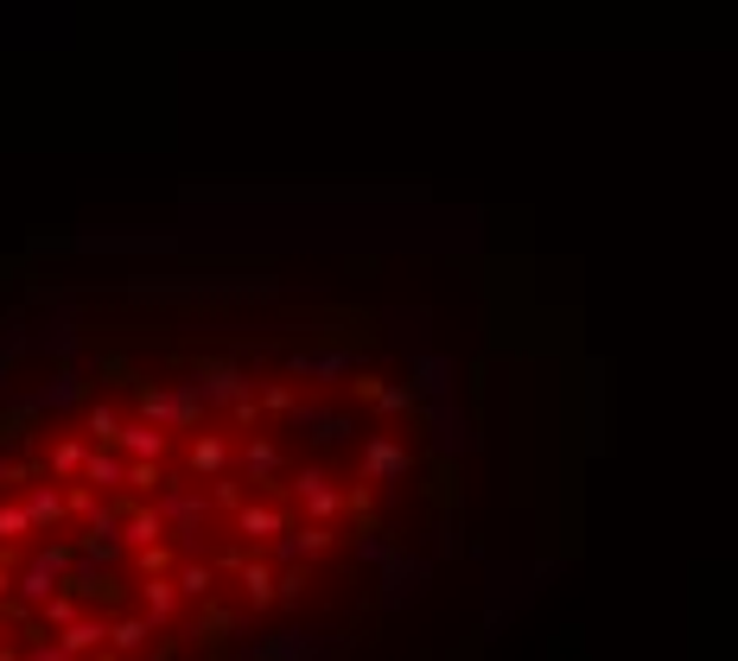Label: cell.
<instances>
[{
    "label": "cell",
    "mask_w": 738,
    "mask_h": 661,
    "mask_svg": "<svg viewBox=\"0 0 738 661\" xmlns=\"http://www.w3.org/2000/svg\"><path fill=\"white\" fill-rule=\"evenodd\" d=\"M83 395H90L83 369H58V375H51V382H45L38 395H26V407H33V413H64V407H76Z\"/></svg>",
    "instance_id": "obj_2"
},
{
    "label": "cell",
    "mask_w": 738,
    "mask_h": 661,
    "mask_svg": "<svg viewBox=\"0 0 738 661\" xmlns=\"http://www.w3.org/2000/svg\"><path fill=\"white\" fill-rule=\"evenodd\" d=\"M184 465H191L198 478H223V471H229V440H223V433H198L191 452H184Z\"/></svg>",
    "instance_id": "obj_10"
},
{
    "label": "cell",
    "mask_w": 738,
    "mask_h": 661,
    "mask_svg": "<svg viewBox=\"0 0 738 661\" xmlns=\"http://www.w3.org/2000/svg\"><path fill=\"white\" fill-rule=\"evenodd\" d=\"M20 534H38L33 509H26V503H0V548H7V541H20Z\"/></svg>",
    "instance_id": "obj_24"
},
{
    "label": "cell",
    "mask_w": 738,
    "mask_h": 661,
    "mask_svg": "<svg viewBox=\"0 0 738 661\" xmlns=\"http://www.w3.org/2000/svg\"><path fill=\"white\" fill-rule=\"evenodd\" d=\"M364 465H369V478H395V471H407V452L402 445H389V440H376Z\"/></svg>",
    "instance_id": "obj_23"
},
{
    "label": "cell",
    "mask_w": 738,
    "mask_h": 661,
    "mask_svg": "<svg viewBox=\"0 0 738 661\" xmlns=\"http://www.w3.org/2000/svg\"><path fill=\"white\" fill-rule=\"evenodd\" d=\"M121 509H128V534H121V541H128L134 553L166 541V528H172V521H166V509H159V503H121Z\"/></svg>",
    "instance_id": "obj_3"
},
{
    "label": "cell",
    "mask_w": 738,
    "mask_h": 661,
    "mask_svg": "<svg viewBox=\"0 0 738 661\" xmlns=\"http://www.w3.org/2000/svg\"><path fill=\"white\" fill-rule=\"evenodd\" d=\"M166 471H159V458H128V490H134V496H159V490H166Z\"/></svg>",
    "instance_id": "obj_21"
},
{
    "label": "cell",
    "mask_w": 738,
    "mask_h": 661,
    "mask_svg": "<svg viewBox=\"0 0 738 661\" xmlns=\"http://www.w3.org/2000/svg\"><path fill=\"white\" fill-rule=\"evenodd\" d=\"M26 636H33V642H26V656H33V661H71V656H64V642H45V629H26Z\"/></svg>",
    "instance_id": "obj_26"
},
{
    "label": "cell",
    "mask_w": 738,
    "mask_h": 661,
    "mask_svg": "<svg viewBox=\"0 0 738 661\" xmlns=\"http://www.w3.org/2000/svg\"><path fill=\"white\" fill-rule=\"evenodd\" d=\"M121 426H128V420H121L109 401H90V413H83V440L90 445H121Z\"/></svg>",
    "instance_id": "obj_17"
},
{
    "label": "cell",
    "mask_w": 738,
    "mask_h": 661,
    "mask_svg": "<svg viewBox=\"0 0 738 661\" xmlns=\"http://www.w3.org/2000/svg\"><path fill=\"white\" fill-rule=\"evenodd\" d=\"M198 375H204V395L223 401V407H236L242 395H255V382H249L236 363H198Z\"/></svg>",
    "instance_id": "obj_7"
},
{
    "label": "cell",
    "mask_w": 738,
    "mask_h": 661,
    "mask_svg": "<svg viewBox=\"0 0 738 661\" xmlns=\"http://www.w3.org/2000/svg\"><path fill=\"white\" fill-rule=\"evenodd\" d=\"M294 496H299L312 515H319V521H325V515H337V490H332V478H325V471H299V478H294Z\"/></svg>",
    "instance_id": "obj_13"
},
{
    "label": "cell",
    "mask_w": 738,
    "mask_h": 661,
    "mask_svg": "<svg viewBox=\"0 0 738 661\" xmlns=\"http://www.w3.org/2000/svg\"><path fill=\"white\" fill-rule=\"evenodd\" d=\"M83 458H90V440L83 433H64V440L45 452V471L51 478H83Z\"/></svg>",
    "instance_id": "obj_14"
},
{
    "label": "cell",
    "mask_w": 738,
    "mask_h": 661,
    "mask_svg": "<svg viewBox=\"0 0 738 661\" xmlns=\"http://www.w3.org/2000/svg\"><path fill=\"white\" fill-rule=\"evenodd\" d=\"M58 642H64V656H90V649H103V642H109V624H103V617H90V611H83V617H76V624H64L58 629Z\"/></svg>",
    "instance_id": "obj_12"
},
{
    "label": "cell",
    "mask_w": 738,
    "mask_h": 661,
    "mask_svg": "<svg viewBox=\"0 0 738 661\" xmlns=\"http://www.w3.org/2000/svg\"><path fill=\"white\" fill-rule=\"evenodd\" d=\"M134 566H141V579H147V573H166V566H172L166 541H159V548H141V560H134Z\"/></svg>",
    "instance_id": "obj_27"
},
{
    "label": "cell",
    "mask_w": 738,
    "mask_h": 661,
    "mask_svg": "<svg viewBox=\"0 0 738 661\" xmlns=\"http://www.w3.org/2000/svg\"><path fill=\"white\" fill-rule=\"evenodd\" d=\"M121 452H128V458H166V426L128 420V426H121Z\"/></svg>",
    "instance_id": "obj_15"
},
{
    "label": "cell",
    "mask_w": 738,
    "mask_h": 661,
    "mask_svg": "<svg viewBox=\"0 0 738 661\" xmlns=\"http://www.w3.org/2000/svg\"><path fill=\"white\" fill-rule=\"evenodd\" d=\"M153 629L159 624H153L147 611H115L109 617V649L115 656H141V649L153 642Z\"/></svg>",
    "instance_id": "obj_5"
},
{
    "label": "cell",
    "mask_w": 738,
    "mask_h": 661,
    "mask_svg": "<svg viewBox=\"0 0 738 661\" xmlns=\"http://www.w3.org/2000/svg\"><path fill=\"white\" fill-rule=\"evenodd\" d=\"M172 579H179L184 598H211V586H217V573H211V566H198V560H184Z\"/></svg>",
    "instance_id": "obj_25"
},
{
    "label": "cell",
    "mask_w": 738,
    "mask_h": 661,
    "mask_svg": "<svg viewBox=\"0 0 738 661\" xmlns=\"http://www.w3.org/2000/svg\"><path fill=\"white\" fill-rule=\"evenodd\" d=\"M299 433H306V440H319V445H332V440H344L350 426H344L337 413H319V407H306V413H299Z\"/></svg>",
    "instance_id": "obj_22"
},
{
    "label": "cell",
    "mask_w": 738,
    "mask_h": 661,
    "mask_svg": "<svg viewBox=\"0 0 738 661\" xmlns=\"http://www.w3.org/2000/svg\"><path fill=\"white\" fill-rule=\"evenodd\" d=\"M236 465H242V478L255 483V490H267V478L281 471V452H274V440H249V445H242V458H236Z\"/></svg>",
    "instance_id": "obj_16"
},
{
    "label": "cell",
    "mask_w": 738,
    "mask_h": 661,
    "mask_svg": "<svg viewBox=\"0 0 738 661\" xmlns=\"http://www.w3.org/2000/svg\"><path fill=\"white\" fill-rule=\"evenodd\" d=\"M26 509H33L38 534H51V528H64V521H71V496H64V490H58V478H51V483H33V490H26Z\"/></svg>",
    "instance_id": "obj_6"
},
{
    "label": "cell",
    "mask_w": 738,
    "mask_h": 661,
    "mask_svg": "<svg viewBox=\"0 0 738 661\" xmlns=\"http://www.w3.org/2000/svg\"><path fill=\"white\" fill-rule=\"evenodd\" d=\"M0 661H33L26 649H0Z\"/></svg>",
    "instance_id": "obj_29"
},
{
    "label": "cell",
    "mask_w": 738,
    "mask_h": 661,
    "mask_svg": "<svg viewBox=\"0 0 738 661\" xmlns=\"http://www.w3.org/2000/svg\"><path fill=\"white\" fill-rule=\"evenodd\" d=\"M153 503L166 509V521H172V534H179L184 548H198V534H204V521H211V503H204V496H198L184 478H172L159 496H153Z\"/></svg>",
    "instance_id": "obj_1"
},
{
    "label": "cell",
    "mask_w": 738,
    "mask_h": 661,
    "mask_svg": "<svg viewBox=\"0 0 738 661\" xmlns=\"http://www.w3.org/2000/svg\"><path fill=\"white\" fill-rule=\"evenodd\" d=\"M83 483H96V490H121V483H128V452H121V445H90V458H83Z\"/></svg>",
    "instance_id": "obj_8"
},
{
    "label": "cell",
    "mask_w": 738,
    "mask_h": 661,
    "mask_svg": "<svg viewBox=\"0 0 738 661\" xmlns=\"http://www.w3.org/2000/svg\"><path fill=\"white\" fill-rule=\"evenodd\" d=\"M179 598H184V591H179V579H172V573H147V579H141V611H147L159 629L179 617Z\"/></svg>",
    "instance_id": "obj_4"
},
{
    "label": "cell",
    "mask_w": 738,
    "mask_h": 661,
    "mask_svg": "<svg viewBox=\"0 0 738 661\" xmlns=\"http://www.w3.org/2000/svg\"><path fill=\"white\" fill-rule=\"evenodd\" d=\"M236 573H242V586H249V604H274V598H281L274 573H267L261 560H249V553H242V566H236Z\"/></svg>",
    "instance_id": "obj_20"
},
{
    "label": "cell",
    "mask_w": 738,
    "mask_h": 661,
    "mask_svg": "<svg viewBox=\"0 0 738 661\" xmlns=\"http://www.w3.org/2000/svg\"><path fill=\"white\" fill-rule=\"evenodd\" d=\"M261 661H299V656H312V636L306 629H281V636H267L255 649Z\"/></svg>",
    "instance_id": "obj_18"
},
{
    "label": "cell",
    "mask_w": 738,
    "mask_h": 661,
    "mask_svg": "<svg viewBox=\"0 0 738 661\" xmlns=\"http://www.w3.org/2000/svg\"><path fill=\"white\" fill-rule=\"evenodd\" d=\"M236 534H242V541H267V534H287V515L267 509V503H242V509H236Z\"/></svg>",
    "instance_id": "obj_11"
},
{
    "label": "cell",
    "mask_w": 738,
    "mask_h": 661,
    "mask_svg": "<svg viewBox=\"0 0 738 661\" xmlns=\"http://www.w3.org/2000/svg\"><path fill=\"white\" fill-rule=\"evenodd\" d=\"M0 483H13V465H0Z\"/></svg>",
    "instance_id": "obj_30"
},
{
    "label": "cell",
    "mask_w": 738,
    "mask_h": 661,
    "mask_svg": "<svg viewBox=\"0 0 738 661\" xmlns=\"http://www.w3.org/2000/svg\"><path fill=\"white\" fill-rule=\"evenodd\" d=\"M76 617H83V598H76V591H51V598L38 604V624L45 629H64V624H76Z\"/></svg>",
    "instance_id": "obj_19"
},
{
    "label": "cell",
    "mask_w": 738,
    "mask_h": 661,
    "mask_svg": "<svg viewBox=\"0 0 738 661\" xmlns=\"http://www.w3.org/2000/svg\"><path fill=\"white\" fill-rule=\"evenodd\" d=\"M134 407H141V420L166 426V433H179V395H172V388H159V382H134Z\"/></svg>",
    "instance_id": "obj_9"
},
{
    "label": "cell",
    "mask_w": 738,
    "mask_h": 661,
    "mask_svg": "<svg viewBox=\"0 0 738 661\" xmlns=\"http://www.w3.org/2000/svg\"><path fill=\"white\" fill-rule=\"evenodd\" d=\"M242 503H249V496H242V483H236V478H217V509H229V515H236Z\"/></svg>",
    "instance_id": "obj_28"
}]
</instances>
